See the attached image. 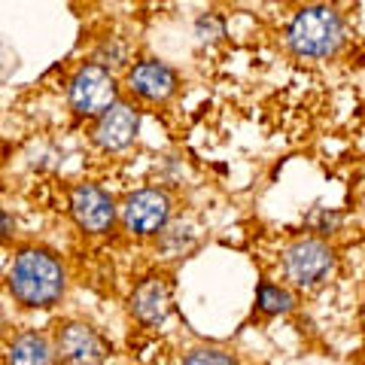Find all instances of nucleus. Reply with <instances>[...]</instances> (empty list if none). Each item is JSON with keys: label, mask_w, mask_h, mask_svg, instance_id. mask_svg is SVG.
Here are the masks:
<instances>
[{"label": "nucleus", "mask_w": 365, "mask_h": 365, "mask_svg": "<svg viewBox=\"0 0 365 365\" xmlns=\"http://www.w3.org/2000/svg\"><path fill=\"white\" fill-rule=\"evenodd\" d=\"M67 101H71V110L76 116L101 119L119 101V83L104 64L98 61L79 64L76 73L71 76V86H67Z\"/></svg>", "instance_id": "nucleus-4"}, {"label": "nucleus", "mask_w": 365, "mask_h": 365, "mask_svg": "<svg viewBox=\"0 0 365 365\" xmlns=\"http://www.w3.org/2000/svg\"><path fill=\"white\" fill-rule=\"evenodd\" d=\"M131 314L143 326H162L170 314V283L158 274H150L131 292Z\"/></svg>", "instance_id": "nucleus-10"}, {"label": "nucleus", "mask_w": 365, "mask_h": 365, "mask_svg": "<svg viewBox=\"0 0 365 365\" xmlns=\"http://www.w3.org/2000/svg\"><path fill=\"white\" fill-rule=\"evenodd\" d=\"M344 43V19L335 6L314 4L295 13L287 28V46L299 58H329Z\"/></svg>", "instance_id": "nucleus-2"}, {"label": "nucleus", "mask_w": 365, "mask_h": 365, "mask_svg": "<svg viewBox=\"0 0 365 365\" xmlns=\"http://www.w3.org/2000/svg\"><path fill=\"white\" fill-rule=\"evenodd\" d=\"M107 344L95 329L79 323V319H67L55 332V359L58 365H104L107 362Z\"/></svg>", "instance_id": "nucleus-6"}, {"label": "nucleus", "mask_w": 365, "mask_h": 365, "mask_svg": "<svg viewBox=\"0 0 365 365\" xmlns=\"http://www.w3.org/2000/svg\"><path fill=\"white\" fill-rule=\"evenodd\" d=\"M335 265L338 256L323 237H295L283 250V274L299 289H314L319 283H326L332 277Z\"/></svg>", "instance_id": "nucleus-3"}, {"label": "nucleus", "mask_w": 365, "mask_h": 365, "mask_svg": "<svg viewBox=\"0 0 365 365\" xmlns=\"http://www.w3.org/2000/svg\"><path fill=\"white\" fill-rule=\"evenodd\" d=\"M71 216L88 235H104L116 222V201L98 182H79L71 192Z\"/></svg>", "instance_id": "nucleus-7"}, {"label": "nucleus", "mask_w": 365, "mask_h": 365, "mask_svg": "<svg viewBox=\"0 0 365 365\" xmlns=\"http://www.w3.org/2000/svg\"><path fill=\"white\" fill-rule=\"evenodd\" d=\"M295 307V295L280 287V283H271V280H262L259 289H256V311L262 317H280V314H289Z\"/></svg>", "instance_id": "nucleus-12"}, {"label": "nucleus", "mask_w": 365, "mask_h": 365, "mask_svg": "<svg viewBox=\"0 0 365 365\" xmlns=\"http://www.w3.org/2000/svg\"><path fill=\"white\" fill-rule=\"evenodd\" d=\"M195 34L204 40V43H213V40H220L222 34H225V25H222V19L220 16H213V13H207V16H201L198 21H195Z\"/></svg>", "instance_id": "nucleus-15"}, {"label": "nucleus", "mask_w": 365, "mask_h": 365, "mask_svg": "<svg viewBox=\"0 0 365 365\" xmlns=\"http://www.w3.org/2000/svg\"><path fill=\"white\" fill-rule=\"evenodd\" d=\"M9 365H58L55 344L40 332H21L6 353Z\"/></svg>", "instance_id": "nucleus-11"}, {"label": "nucleus", "mask_w": 365, "mask_h": 365, "mask_svg": "<svg viewBox=\"0 0 365 365\" xmlns=\"http://www.w3.org/2000/svg\"><path fill=\"white\" fill-rule=\"evenodd\" d=\"M125 86H128L131 95L137 101H143V104H165V101H170L177 95L180 76H177L174 67H168L165 61L146 58V61H137L128 71Z\"/></svg>", "instance_id": "nucleus-8"}, {"label": "nucleus", "mask_w": 365, "mask_h": 365, "mask_svg": "<svg viewBox=\"0 0 365 365\" xmlns=\"http://www.w3.org/2000/svg\"><path fill=\"white\" fill-rule=\"evenodd\" d=\"M67 271L64 262L46 247L19 250L9 268V292L25 307H52L64 299Z\"/></svg>", "instance_id": "nucleus-1"}, {"label": "nucleus", "mask_w": 365, "mask_h": 365, "mask_svg": "<svg viewBox=\"0 0 365 365\" xmlns=\"http://www.w3.org/2000/svg\"><path fill=\"white\" fill-rule=\"evenodd\" d=\"M13 235H16V220L4 207H0V244H6Z\"/></svg>", "instance_id": "nucleus-16"}, {"label": "nucleus", "mask_w": 365, "mask_h": 365, "mask_svg": "<svg viewBox=\"0 0 365 365\" xmlns=\"http://www.w3.org/2000/svg\"><path fill=\"white\" fill-rule=\"evenodd\" d=\"M180 365H237V359L220 347H195L182 356Z\"/></svg>", "instance_id": "nucleus-13"}, {"label": "nucleus", "mask_w": 365, "mask_h": 365, "mask_svg": "<svg viewBox=\"0 0 365 365\" xmlns=\"http://www.w3.org/2000/svg\"><path fill=\"white\" fill-rule=\"evenodd\" d=\"M95 61H98V64H104L107 71H110V67H122V64H125V46H122L116 37H107L104 43L98 46Z\"/></svg>", "instance_id": "nucleus-14"}, {"label": "nucleus", "mask_w": 365, "mask_h": 365, "mask_svg": "<svg viewBox=\"0 0 365 365\" xmlns=\"http://www.w3.org/2000/svg\"><path fill=\"white\" fill-rule=\"evenodd\" d=\"M362 323H365V311H362Z\"/></svg>", "instance_id": "nucleus-17"}, {"label": "nucleus", "mask_w": 365, "mask_h": 365, "mask_svg": "<svg viewBox=\"0 0 365 365\" xmlns=\"http://www.w3.org/2000/svg\"><path fill=\"white\" fill-rule=\"evenodd\" d=\"M140 134V110L128 101H116L104 116L98 119L91 140H95L104 153H122L137 140Z\"/></svg>", "instance_id": "nucleus-9"}, {"label": "nucleus", "mask_w": 365, "mask_h": 365, "mask_svg": "<svg viewBox=\"0 0 365 365\" xmlns=\"http://www.w3.org/2000/svg\"><path fill=\"white\" fill-rule=\"evenodd\" d=\"M170 195L165 189H137L122 201V225L137 237L162 235L170 222Z\"/></svg>", "instance_id": "nucleus-5"}]
</instances>
